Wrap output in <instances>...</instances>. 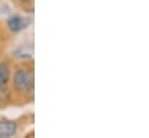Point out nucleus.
Returning a JSON list of instances; mask_svg holds the SVG:
<instances>
[{"mask_svg": "<svg viewBox=\"0 0 149 138\" xmlns=\"http://www.w3.org/2000/svg\"><path fill=\"white\" fill-rule=\"evenodd\" d=\"M34 86V74L24 70H17L14 74V87L17 91H28Z\"/></svg>", "mask_w": 149, "mask_h": 138, "instance_id": "f257e3e1", "label": "nucleus"}, {"mask_svg": "<svg viewBox=\"0 0 149 138\" xmlns=\"http://www.w3.org/2000/svg\"><path fill=\"white\" fill-rule=\"evenodd\" d=\"M17 125L12 121H0V137H12L16 132Z\"/></svg>", "mask_w": 149, "mask_h": 138, "instance_id": "f03ea898", "label": "nucleus"}, {"mask_svg": "<svg viewBox=\"0 0 149 138\" xmlns=\"http://www.w3.org/2000/svg\"><path fill=\"white\" fill-rule=\"evenodd\" d=\"M7 23H8V28L13 33H17L22 28L26 27V21L22 18H20V16H13V18H10Z\"/></svg>", "mask_w": 149, "mask_h": 138, "instance_id": "7ed1b4c3", "label": "nucleus"}, {"mask_svg": "<svg viewBox=\"0 0 149 138\" xmlns=\"http://www.w3.org/2000/svg\"><path fill=\"white\" fill-rule=\"evenodd\" d=\"M9 79V68L6 63L0 64V88L5 87Z\"/></svg>", "mask_w": 149, "mask_h": 138, "instance_id": "20e7f679", "label": "nucleus"}, {"mask_svg": "<svg viewBox=\"0 0 149 138\" xmlns=\"http://www.w3.org/2000/svg\"><path fill=\"white\" fill-rule=\"evenodd\" d=\"M14 56L16 58H20V59H29L33 56V51L26 46H22V48H19L17 50L14 51Z\"/></svg>", "mask_w": 149, "mask_h": 138, "instance_id": "39448f33", "label": "nucleus"}, {"mask_svg": "<svg viewBox=\"0 0 149 138\" xmlns=\"http://www.w3.org/2000/svg\"><path fill=\"white\" fill-rule=\"evenodd\" d=\"M22 2H29V1H31V0H21Z\"/></svg>", "mask_w": 149, "mask_h": 138, "instance_id": "423d86ee", "label": "nucleus"}]
</instances>
